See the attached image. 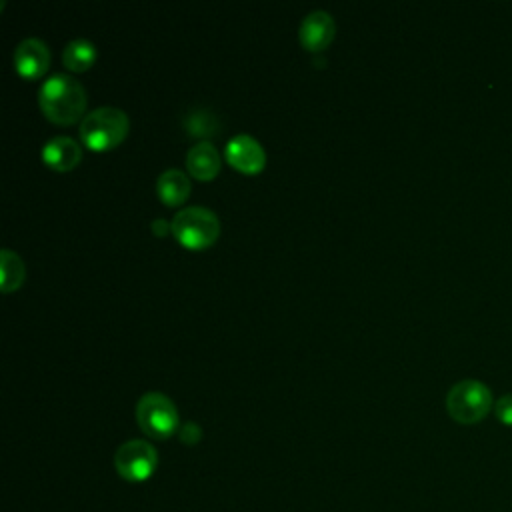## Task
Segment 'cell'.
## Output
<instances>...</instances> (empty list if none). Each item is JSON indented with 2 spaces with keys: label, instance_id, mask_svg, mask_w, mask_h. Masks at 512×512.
<instances>
[{
  "label": "cell",
  "instance_id": "obj_1",
  "mask_svg": "<svg viewBox=\"0 0 512 512\" xmlns=\"http://www.w3.org/2000/svg\"><path fill=\"white\" fill-rule=\"evenodd\" d=\"M38 104L48 120L74 124L86 110V90L80 80L70 74H52L38 90Z\"/></svg>",
  "mask_w": 512,
  "mask_h": 512
},
{
  "label": "cell",
  "instance_id": "obj_2",
  "mask_svg": "<svg viewBox=\"0 0 512 512\" xmlns=\"http://www.w3.org/2000/svg\"><path fill=\"white\" fill-rule=\"evenodd\" d=\"M130 130L128 114L116 106H100L86 112L80 120V140L92 150H108L118 146Z\"/></svg>",
  "mask_w": 512,
  "mask_h": 512
},
{
  "label": "cell",
  "instance_id": "obj_3",
  "mask_svg": "<svg viewBox=\"0 0 512 512\" xmlns=\"http://www.w3.org/2000/svg\"><path fill=\"white\" fill-rule=\"evenodd\" d=\"M492 408L490 388L474 378L456 382L446 394V410L460 424L480 422Z\"/></svg>",
  "mask_w": 512,
  "mask_h": 512
},
{
  "label": "cell",
  "instance_id": "obj_4",
  "mask_svg": "<svg viewBox=\"0 0 512 512\" xmlns=\"http://www.w3.org/2000/svg\"><path fill=\"white\" fill-rule=\"evenodd\" d=\"M170 230L180 244L188 248H206L218 238L220 220L204 206H188L174 214Z\"/></svg>",
  "mask_w": 512,
  "mask_h": 512
},
{
  "label": "cell",
  "instance_id": "obj_5",
  "mask_svg": "<svg viewBox=\"0 0 512 512\" xmlns=\"http://www.w3.org/2000/svg\"><path fill=\"white\" fill-rule=\"evenodd\" d=\"M138 426L150 436L164 440L178 432L176 404L162 392H146L136 404Z\"/></svg>",
  "mask_w": 512,
  "mask_h": 512
},
{
  "label": "cell",
  "instance_id": "obj_6",
  "mask_svg": "<svg viewBox=\"0 0 512 512\" xmlns=\"http://www.w3.org/2000/svg\"><path fill=\"white\" fill-rule=\"evenodd\" d=\"M158 466V452L156 448L142 438H132L118 446L114 454V468L116 472L130 482L148 480Z\"/></svg>",
  "mask_w": 512,
  "mask_h": 512
},
{
  "label": "cell",
  "instance_id": "obj_7",
  "mask_svg": "<svg viewBox=\"0 0 512 512\" xmlns=\"http://www.w3.org/2000/svg\"><path fill=\"white\" fill-rule=\"evenodd\" d=\"M226 160L244 174H256L266 164V152L262 144L250 134H236L226 142Z\"/></svg>",
  "mask_w": 512,
  "mask_h": 512
},
{
  "label": "cell",
  "instance_id": "obj_8",
  "mask_svg": "<svg viewBox=\"0 0 512 512\" xmlns=\"http://www.w3.org/2000/svg\"><path fill=\"white\" fill-rule=\"evenodd\" d=\"M50 64V48L44 40L28 36L14 48V68L24 78H40Z\"/></svg>",
  "mask_w": 512,
  "mask_h": 512
},
{
  "label": "cell",
  "instance_id": "obj_9",
  "mask_svg": "<svg viewBox=\"0 0 512 512\" xmlns=\"http://www.w3.org/2000/svg\"><path fill=\"white\" fill-rule=\"evenodd\" d=\"M334 34H336V22L326 10L308 12L302 18L300 28H298L300 44L312 52L324 50L332 42Z\"/></svg>",
  "mask_w": 512,
  "mask_h": 512
},
{
  "label": "cell",
  "instance_id": "obj_10",
  "mask_svg": "<svg viewBox=\"0 0 512 512\" xmlns=\"http://www.w3.org/2000/svg\"><path fill=\"white\" fill-rule=\"evenodd\" d=\"M42 160L54 170H72L82 160V148L74 138L58 134L44 142Z\"/></svg>",
  "mask_w": 512,
  "mask_h": 512
},
{
  "label": "cell",
  "instance_id": "obj_11",
  "mask_svg": "<svg viewBox=\"0 0 512 512\" xmlns=\"http://www.w3.org/2000/svg\"><path fill=\"white\" fill-rule=\"evenodd\" d=\"M220 164V152L208 140L192 144L186 152V168L198 180H212L218 174Z\"/></svg>",
  "mask_w": 512,
  "mask_h": 512
},
{
  "label": "cell",
  "instance_id": "obj_12",
  "mask_svg": "<svg viewBox=\"0 0 512 512\" xmlns=\"http://www.w3.org/2000/svg\"><path fill=\"white\" fill-rule=\"evenodd\" d=\"M156 192L164 204L178 206L190 194V178L180 168H168L158 176Z\"/></svg>",
  "mask_w": 512,
  "mask_h": 512
},
{
  "label": "cell",
  "instance_id": "obj_13",
  "mask_svg": "<svg viewBox=\"0 0 512 512\" xmlns=\"http://www.w3.org/2000/svg\"><path fill=\"white\" fill-rule=\"evenodd\" d=\"M98 56L96 46L88 38H74L62 50V62L74 72L88 70Z\"/></svg>",
  "mask_w": 512,
  "mask_h": 512
},
{
  "label": "cell",
  "instance_id": "obj_14",
  "mask_svg": "<svg viewBox=\"0 0 512 512\" xmlns=\"http://www.w3.org/2000/svg\"><path fill=\"white\" fill-rule=\"evenodd\" d=\"M0 270H2V290L4 292H12V290L20 288L26 268H24V262L18 256V252H14L10 248H2L0 250Z\"/></svg>",
  "mask_w": 512,
  "mask_h": 512
},
{
  "label": "cell",
  "instance_id": "obj_15",
  "mask_svg": "<svg viewBox=\"0 0 512 512\" xmlns=\"http://www.w3.org/2000/svg\"><path fill=\"white\" fill-rule=\"evenodd\" d=\"M184 126L194 136H212L218 132V120L208 110H192L184 118Z\"/></svg>",
  "mask_w": 512,
  "mask_h": 512
},
{
  "label": "cell",
  "instance_id": "obj_16",
  "mask_svg": "<svg viewBox=\"0 0 512 512\" xmlns=\"http://www.w3.org/2000/svg\"><path fill=\"white\" fill-rule=\"evenodd\" d=\"M494 412H496V418L506 424V426H512V392L510 394H502L496 404H494Z\"/></svg>",
  "mask_w": 512,
  "mask_h": 512
},
{
  "label": "cell",
  "instance_id": "obj_17",
  "mask_svg": "<svg viewBox=\"0 0 512 512\" xmlns=\"http://www.w3.org/2000/svg\"><path fill=\"white\" fill-rule=\"evenodd\" d=\"M202 436V430L196 422H186L178 428V438L184 442V444H196Z\"/></svg>",
  "mask_w": 512,
  "mask_h": 512
},
{
  "label": "cell",
  "instance_id": "obj_18",
  "mask_svg": "<svg viewBox=\"0 0 512 512\" xmlns=\"http://www.w3.org/2000/svg\"><path fill=\"white\" fill-rule=\"evenodd\" d=\"M152 226H154V232H156V234H166V230H168V222H166L164 218H156V220L152 222Z\"/></svg>",
  "mask_w": 512,
  "mask_h": 512
}]
</instances>
